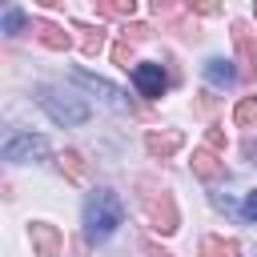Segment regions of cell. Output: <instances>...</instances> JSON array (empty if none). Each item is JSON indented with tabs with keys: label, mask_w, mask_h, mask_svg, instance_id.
<instances>
[{
	"label": "cell",
	"mask_w": 257,
	"mask_h": 257,
	"mask_svg": "<svg viewBox=\"0 0 257 257\" xmlns=\"http://www.w3.org/2000/svg\"><path fill=\"white\" fill-rule=\"evenodd\" d=\"M112 56H116V64H124V60H128V48H124V44H116V48H112ZM124 68H128V64H124Z\"/></svg>",
	"instance_id": "7402d4cb"
},
{
	"label": "cell",
	"mask_w": 257,
	"mask_h": 257,
	"mask_svg": "<svg viewBox=\"0 0 257 257\" xmlns=\"http://www.w3.org/2000/svg\"><path fill=\"white\" fill-rule=\"evenodd\" d=\"M205 76H209L213 84H233L241 72L233 68V60H225V56H213V60H205Z\"/></svg>",
	"instance_id": "30bf717a"
},
{
	"label": "cell",
	"mask_w": 257,
	"mask_h": 257,
	"mask_svg": "<svg viewBox=\"0 0 257 257\" xmlns=\"http://www.w3.org/2000/svg\"><path fill=\"white\" fill-rule=\"evenodd\" d=\"M36 104H40L56 124H64V128H72V124H84V120H88V104H84L80 96H72V92L52 88V84H44V88L36 92Z\"/></svg>",
	"instance_id": "7a4b0ae2"
},
{
	"label": "cell",
	"mask_w": 257,
	"mask_h": 257,
	"mask_svg": "<svg viewBox=\"0 0 257 257\" xmlns=\"http://www.w3.org/2000/svg\"><path fill=\"white\" fill-rule=\"evenodd\" d=\"M120 221H124L120 197H116L108 185L92 189L88 201H84V237H88L92 245H96V241H108V237L120 229Z\"/></svg>",
	"instance_id": "6da1fadb"
},
{
	"label": "cell",
	"mask_w": 257,
	"mask_h": 257,
	"mask_svg": "<svg viewBox=\"0 0 257 257\" xmlns=\"http://www.w3.org/2000/svg\"><path fill=\"white\" fill-rule=\"evenodd\" d=\"M201 253H205V257H237V241H217V237H205Z\"/></svg>",
	"instance_id": "5bb4252c"
},
{
	"label": "cell",
	"mask_w": 257,
	"mask_h": 257,
	"mask_svg": "<svg viewBox=\"0 0 257 257\" xmlns=\"http://www.w3.org/2000/svg\"><path fill=\"white\" fill-rule=\"evenodd\" d=\"M44 153H48V141H44V137H32V133H16V137L4 145V161H12V165L40 161Z\"/></svg>",
	"instance_id": "3957f363"
},
{
	"label": "cell",
	"mask_w": 257,
	"mask_h": 257,
	"mask_svg": "<svg viewBox=\"0 0 257 257\" xmlns=\"http://www.w3.org/2000/svg\"><path fill=\"white\" fill-rule=\"evenodd\" d=\"M32 32H36V40H40V44H48V48H68V44H72V36H68L64 28H56V24H48V20H40V24H32Z\"/></svg>",
	"instance_id": "9c48e42d"
},
{
	"label": "cell",
	"mask_w": 257,
	"mask_h": 257,
	"mask_svg": "<svg viewBox=\"0 0 257 257\" xmlns=\"http://www.w3.org/2000/svg\"><path fill=\"white\" fill-rule=\"evenodd\" d=\"M100 12H108V16H133L137 0H100Z\"/></svg>",
	"instance_id": "9a60e30c"
},
{
	"label": "cell",
	"mask_w": 257,
	"mask_h": 257,
	"mask_svg": "<svg viewBox=\"0 0 257 257\" xmlns=\"http://www.w3.org/2000/svg\"><path fill=\"white\" fill-rule=\"evenodd\" d=\"M145 213H149L153 229H161V233H173L177 229V209H173L169 193H161V201L157 197H145Z\"/></svg>",
	"instance_id": "8992f818"
},
{
	"label": "cell",
	"mask_w": 257,
	"mask_h": 257,
	"mask_svg": "<svg viewBox=\"0 0 257 257\" xmlns=\"http://www.w3.org/2000/svg\"><path fill=\"white\" fill-rule=\"evenodd\" d=\"M84 32V52H100V28H80Z\"/></svg>",
	"instance_id": "ac0fdd59"
},
{
	"label": "cell",
	"mask_w": 257,
	"mask_h": 257,
	"mask_svg": "<svg viewBox=\"0 0 257 257\" xmlns=\"http://www.w3.org/2000/svg\"><path fill=\"white\" fill-rule=\"evenodd\" d=\"M249 153H253V157H257V145H249Z\"/></svg>",
	"instance_id": "603a6c76"
},
{
	"label": "cell",
	"mask_w": 257,
	"mask_h": 257,
	"mask_svg": "<svg viewBox=\"0 0 257 257\" xmlns=\"http://www.w3.org/2000/svg\"><path fill=\"white\" fill-rule=\"evenodd\" d=\"M20 24H24L20 8H16V4H8V8H4V32H20Z\"/></svg>",
	"instance_id": "e0dca14e"
},
{
	"label": "cell",
	"mask_w": 257,
	"mask_h": 257,
	"mask_svg": "<svg viewBox=\"0 0 257 257\" xmlns=\"http://www.w3.org/2000/svg\"><path fill=\"white\" fill-rule=\"evenodd\" d=\"M193 169H197L201 177H217V173H221L225 165H221V161L213 157V149H197V153H193Z\"/></svg>",
	"instance_id": "7c38bea8"
},
{
	"label": "cell",
	"mask_w": 257,
	"mask_h": 257,
	"mask_svg": "<svg viewBox=\"0 0 257 257\" xmlns=\"http://www.w3.org/2000/svg\"><path fill=\"white\" fill-rule=\"evenodd\" d=\"M233 120H237L241 128H253V124H257V96H245V100L237 104V112H233Z\"/></svg>",
	"instance_id": "4fadbf2b"
},
{
	"label": "cell",
	"mask_w": 257,
	"mask_h": 257,
	"mask_svg": "<svg viewBox=\"0 0 257 257\" xmlns=\"http://www.w3.org/2000/svg\"><path fill=\"white\" fill-rule=\"evenodd\" d=\"M32 249H36L40 257H60L64 237H60L52 225H32Z\"/></svg>",
	"instance_id": "52a82bcc"
},
{
	"label": "cell",
	"mask_w": 257,
	"mask_h": 257,
	"mask_svg": "<svg viewBox=\"0 0 257 257\" xmlns=\"http://www.w3.org/2000/svg\"><path fill=\"white\" fill-rule=\"evenodd\" d=\"M72 80H76V84H84L88 92H100V100H104L108 108L128 112V100H124V92H120L116 84H108V80H100V76H92V72H84V68H76V72H72Z\"/></svg>",
	"instance_id": "277c9868"
},
{
	"label": "cell",
	"mask_w": 257,
	"mask_h": 257,
	"mask_svg": "<svg viewBox=\"0 0 257 257\" xmlns=\"http://www.w3.org/2000/svg\"><path fill=\"white\" fill-rule=\"evenodd\" d=\"M253 4H257V0H253Z\"/></svg>",
	"instance_id": "cb8c5ba5"
},
{
	"label": "cell",
	"mask_w": 257,
	"mask_h": 257,
	"mask_svg": "<svg viewBox=\"0 0 257 257\" xmlns=\"http://www.w3.org/2000/svg\"><path fill=\"white\" fill-rule=\"evenodd\" d=\"M241 217H245V221H257V189L241 201Z\"/></svg>",
	"instance_id": "d6986e66"
},
{
	"label": "cell",
	"mask_w": 257,
	"mask_h": 257,
	"mask_svg": "<svg viewBox=\"0 0 257 257\" xmlns=\"http://www.w3.org/2000/svg\"><path fill=\"white\" fill-rule=\"evenodd\" d=\"M209 149H225V137H221V128H209Z\"/></svg>",
	"instance_id": "44dd1931"
},
{
	"label": "cell",
	"mask_w": 257,
	"mask_h": 257,
	"mask_svg": "<svg viewBox=\"0 0 257 257\" xmlns=\"http://www.w3.org/2000/svg\"><path fill=\"white\" fill-rule=\"evenodd\" d=\"M185 4H189V8H197V12H205V16H209V12H217V0H185Z\"/></svg>",
	"instance_id": "ffe728a7"
},
{
	"label": "cell",
	"mask_w": 257,
	"mask_h": 257,
	"mask_svg": "<svg viewBox=\"0 0 257 257\" xmlns=\"http://www.w3.org/2000/svg\"><path fill=\"white\" fill-rule=\"evenodd\" d=\"M145 145H149V153H153V157H169V153H177V149H181V133H149V137H145Z\"/></svg>",
	"instance_id": "8fae6325"
},
{
	"label": "cell",
	"mask_w": 257,
	"mask_h": 257,
	"mask_svg": "<svg viewBox=\"0 0 257 257\" xmlns=\"http://www.w3.org/2000/svg\"><path fill=\"white\" fill-rule=\"evenodd\" d=\"M233 40H237V52H241V60H245L241 76H253V64H257V44H253L249 28H245V24H233Z\"/></svg>",
	"instance_id": "ba28073f"
},
{
	"label": "cell",
	"mask_w": 257,
	"mask_h": 257,
	"mask_svg": "<svg viewBox=\"0 0 257 257\" xmlns=\"http://www.w3.org/2000/svg\"><path fill=\"white\" fill-rule=\"evenodd\" d=\"M133 84H137V92H141V96L157 100V96L169 88V76H165V68H161V64H133Z\"/></svg>",
	"instance_id": "5b68a950"
},
{
	"label": "cell",
	"mask_w": 257,
	"mask_h": 257,
	"mask_svg": "<svg viewBox=\"0 0 257 257\" xmlns=\"http://www.w3.org/2000/svg\"><path fill=\"white\" fill-rule=\"evenodd\" d=\"M60 169H68V177L80 181V177H84V161H80V153H64V157H60Z\"/></svg>",
	"instance_id": "2e32d148"
}]
</instances>
